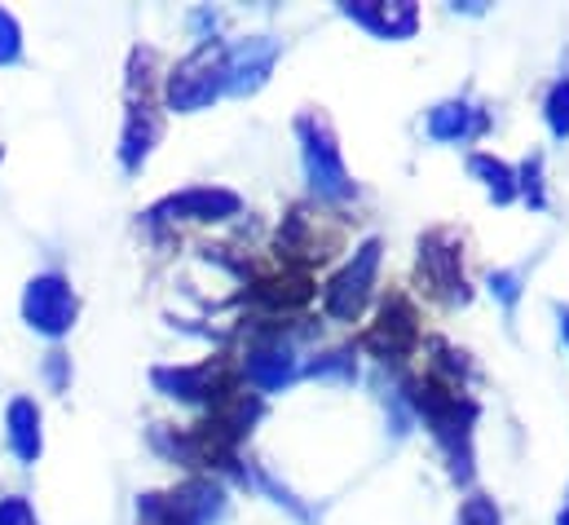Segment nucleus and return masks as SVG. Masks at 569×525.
<instances>
[{"label":"nucleus","instance_id":"f257e3e1","mask_svg":"<svg viewBox=\"0 0 569 525\" xmlns=\"http://www.w3.org/2000/svg\"><path fill=\"white\" fill-rule=\"evenodd\" d=\"M71 314H76V300H71V291L58 278L31 283V291H27V318H36V327L62 331L71 323Z\"/></svg>","mask_w":569,"mask_h":525},{"label":"nucleus","instance_id":"f03ea898","mask_svg":"<svg viewBox=\"0 0 569 525\" xmlns=\"http://www.w3.org/2000/svg\"><path fill=\"white\" fill-rule=\"evenodd\" d=\"M411 340H416L411 314H407L402 305H398V309L385 305V314H380V323H376V331H371V345H376L380 354H402Z\"/></svg>","mask_w":569,"mask_h":525},{"label":"nucleus","instance_id":"7ed1b4c3","mask_svg":"<svg viewBox=\"0 0 569 525\" xmlns=\"http://www.w3.org/2000/svg\"><path fill=\"white\" fill-rule=\"evenodd\" d=\"M9 424H13V446H18V455L22 459H31L36 455V446H40V433H36V424H40V415H36V406L31 402H18L13 410H9Z\"/></svg>","mask_w":569,"mask_h":525},{"label":"nucleus","instance_id":"20e7f679","mask_svg":"<svg viewBox=\"0 0 569 525\" xmlns=\"http://www.w3.org/2000/svg\"><path fill=\"white\" fill-rule=\"evenodd\" d=\"M0 525H36V517L27 513L22 499H4V504H0Z\"/></svg>","mask_w":569,"mask_h":525}]
</instances>
